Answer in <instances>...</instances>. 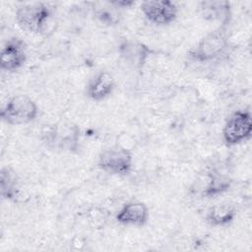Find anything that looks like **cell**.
I'll return each mask as SVG.
<instances>
[{
  "label": "cell",
  "mask_w": 252,
  "mask_h": 252,
  "mask_svg": "<svg viewBox=\"0 0 252 252\" xmlns=\"http://www.w3.org/2000/svg\"><path fill=\"white\" fill-rule=\"evenodd\" d=\"M43 141L52 150L63 153H77L81 142V129L78 124L62 119L51 124L43 133Z\"/></svg>",
  "instance_id": "2"
},
{
  "label": "cell",
  "mask_w": 252,
  "mask_h": 252,
  "mask_svg": "<svg viewBox=\"0 0 252 252\" xmlns=\"http://www.w3.org/2000/svg\"><path fill=\"white\" fill-rule=\"evenodd\" d=\"M119 53L127 64L140 70L146 64L151 49L144 43L127 40L120 45Z\"/></svg>",
  "instance_id": "13"
},
{
  "label": "cell",
  "mask_w": 252,
  "mask_h": 252,
  "mask_svg": "<svg viewBox=\"0 0 252 252\" xmlns=\"http://www.w3.org/2000/svg\"><path fill=\"white\" fill-rule=\"evenodd\" d=\"M27 44L17 36L9 38L3 45L0 53V68L6 72H15L27 62Z\"/></svg>",
  "instance_id": "8"
},
{
  "label": "cell",
  "mask_w": 252,
  "mask_h": 252,
  "mask_svg": "<svg viewBox=\"0 0 252 252\" xmlns=\"http://www.w3.org/2000/svg\"><path fill=\"white\" fill-rule=\"evenodd\" d=\"M38 115V107L33 99L26 94H16L8 99L0 116L3 122L12 126L33 122Z\"/></svg>",
  "instance_id": "4"
},
{
  "label": "cell",
  "mask_w": 252,
  "mask_h": 252,
  "mask_svg": "<svg viewBox=\"0 0 252 252\" xmlns=\"http://www.w3.org/2000/svg\"><path fill=\"white\" fill-rule=\"evenodd\" d=\"M231 182L230 177L225 173L210 170L200 178L199 193L205 198H213L226 192Z\"/></svg>",
  "instance_id": "9"
},
{
  "label": "cell",
  "mask_w": 252,
  "mask_h": 252,
  "mask_svg": "<svg viewBox=\"0 0 252 252\" xmlns=\"http://www.w3.org/2000/svg\"><path fill=\"white\" fill-rule=\"evenodd\" d=\"M141 12L152 24L157 26H167L173 23L178 14L174 2L169 0H148L141 3Z\"/></svg>",
  "instance_id": "7"
},
{
  "label": "cell",
  "mask_w": 252,
  "mask_h": 252,
  "mask_svg": "<svg viewBox=\"0 0 252 252\" xmlns=\"http://www.w3.org/2000/svg\"><path fill=\"white\" fill-rule=\"evenodd\" d=\"M95 16L97 17V19L104 23V24H108V25H112L115 24L117 22L116 16H113L112 11L107 10L105 8H98L95 11Z\"/></svg>",
  "instance_id": "16"
},
{
  "label": "cell",
  "mask_w": 252,
  "mask_h": 252,
  "mask_svg": "<svg viewBox=\"0 0 252 252\" xmlns=\"http://www.w3.org/2000/svg\"><path fill=\"white\" fill-rule=\"evenodd\" d=\"M115 81L113 76L107 71H100L94 76L87 85L86 95L94 101L107 98L114 91Z\"/></svg>",
  "instance_id": "11"
},
{
  "label": "cell",
  "mask_w": 252,
  "mask_h": 252,
  "mask_svg": "<svg viewBox=\"0 0 252 252\" xmlns=\"http://www.w3.org/2000/svg\"><path fill=\"white\" fill-rule=\"evenodd\" d=\"M15 18L21 29L37 34L47 33L53 24L52 11L42 2L27 3L19 6Z\"/></svg>",
  "instance_id": "3"
},
{
  "label": "cell",
  "mask_w": 252,
  "mask_h": 252,
  "mask_svg": "<svg viewBox=\"0 0 252 252\" xmlns=\"http://www.w3.org/2000/svg\"><path fill=\"white\" fill-rule=\"evenodd\" d=\"M227 28L228 26L220 25L202 37L199 42L189 50V59L194 62L206 63L223 55L229 45Z\"/></svg>",
  "instance_id": "1"
},
{
  "label": "cell",
  "mask_w": 252,
  "mask_h": 252,
  "mask_svg": "<svg viewBox=\"0 0 252 252\" xmlns=\"http://www.w3.org/2000/svg\"><path fill=\"white\" fill-rule=\"evenodd\" d=\"M133 165L134 158L132 152L120 145H114L104 149L97 158V167L112 175H128L132 171Z\"/></svg>",
  "instance_id": "5"
},
{
  "label": "cell",
  "mask_w": 252,
  "mask_h": 252,
  "mask_svg": "<svg viewBox=\"0 0 252 252\" xmlns=\"http://www.w3.org/2000/svg\"><path fill=\"white\" fill-rule=\"evenodd\" d=\"M149 209L147 205L139 201L125 203L115 216L117 222L124 225L142 226L149 220Z\"/></svg>",
  "instance_id": "10"
},
{
  "label": "cell",
  "mask_w": 252,
  "mask_h": 252,
  "mask_svg": "<svg viewBox=\"0 0 252 252\" xmlns=\"http://www.w3.org/2000/svg\"><path fill=\"white\" fill-rule=\"evenodd\" d=\"M18 176L14 169L4 166L0 170V195L3 200L12 201L19 196Z\"/></svg>",
  "instance_id": "15"
},
{
  "label": "cell",
  "mask_w": 252,
  "mask_h": 252,
  "mask_svg": "<svg viewBox=\"0 0 252 252\" xmlns=\"http://www.w3.org/2000/svg\"><path fill=\"white\" fill-rule=\"evenodd\" d=\"M200 13L207 21L219 22L220 25L228 26L231 18V7L228 1H202L200 2Z\"/></svg>",
  "instance_id": "12"
},
{
  "label": "cell",
  "mask_w": 252,
  "mask_h": 252,
  "mask_svg": "<svg viewBox=\"0 0 252 252\" xmlns=\"http://www.w3.org/2000/svg\"><path fill=\"white\" fill-rule=\"evenodd\" d=\"M252 135V118L249 110H236L226 119L222 140L226 146H236L248 141Z\"/></svg>",
  "instance_id": "6"
},
{
  "label": "cell",
  "mask_w": 252,
  "mask_h": 252,
  "mask_svg": "<svg viewBox=\"0 0 252 252\" xmlns=\"http://www.w3.org/2000/svg\"><path fill=\"white\" fill-rule=\"evenodd\" d=\"M236 217V209L229 203H220L210 207L206 213V221L213 226H227Z\"/></svg>",
  "instance_id": "14"
}]
</instances>
